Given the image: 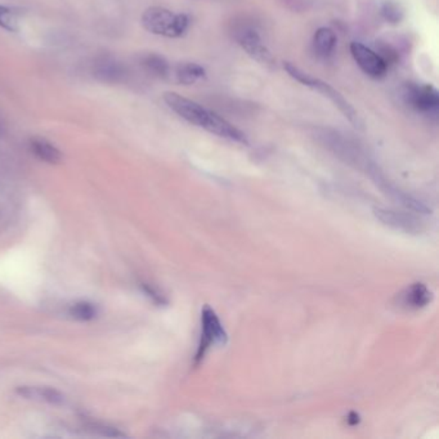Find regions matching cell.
<instances>
[{"mask_svg": "<svg viewBox=\"0 0 439 439\" xmlns=\"http://www.w3.org/2000/svg\"><path fill=\"white\" fill-rule=\"evenodd\" d=\"M142 289H144V293L150 297H153V302L157 303V304H165L166 303V299L164 297L163 294L155 289L153 285H148V284H142Z\"/></svg>", "mask_w": 439, "mask_h": 439, "instance_id": "19", "label": "cell"}, {"mask_svg": "<svg viewBox=\"0 0 439 439\" xmlns=\"http://www.w3.org/2000/svg\"><path fill=\"white\" fill-rule=\"evenodd\" d=\"M21 397L28 400H39L52 404H64L65 396L53 388H35V387H19L17 389Z\"/></svg>", "mask_w": 439, "mask_h": 439, "instance_id": "12", "label": "cell"}, {"mask_svg": "<svg viewBox=\"0 0 439 439\" xmlns=\"http://www.w3.org/2000/svg\"><path fill=\"white\" fill-rule=\"evenodd\" d=\"M0 26L8 31H17L19 22L16 12L7 7H0Z\"/></svg>", "mask_w": 439, "mask_h": 439, "instance_id": "18", "label": "cell"}, {"mask_svg": "<svg viewBox=\"0 0 439 439\" xmlns=\"http://www.w3.org/2000/svg\"><path fill=\"white\" fill-rule=\"evenodd\" d=\"M336 43V34L330 28H320L313 35V49L318 57H331L334 55Z\"/></svg>", "mask_w": 439, "mask_h": 439, "instance_id": "11", "label": "cell"}, {"mask_svg": "<svg viewBox=\"0 0 439 439\" xmlns=\"http://www.w3.org/2000/svg\"><path fill=\"white\" fill-rule=\"evenodd\" d=\"M206 77L205 68L196 62H181L175 67L177 81L182 86H192Z\"/></svg>", "mask_w": 439, "mask_h": 439, "instance_id": "13", "label": "cell"}, {"mask_svg": "<svg viewBox=\"0 0 439 439\" xmlns=\"http://www.w3.org/2000/svg\"><path fill=\"white\" fill-rule=\"evenodd\" d=\"M142 26L153 35L177 39L186 35L191 19L184 13H174L163 7H151L142 14Z\"/></svg>", "mask_w": 439, "mask_h": 439, "instance_id": "2", "label": "cell"}, {"mask_svg": "<svg viewBox=\"0 0 439 439\" xmlns=\"http://www.w3.org/2000/svg\"><path fill=\"white\" fill-rule=\"evenodd\" d=\"M375 217L380 220L382 224L402 231L404 233L418 235L424 231V223L415 215L404 211L378 208L375 209Z\"/></svg>", "mask_w": 439, "mask_h": 439, "instance_id": "8", "label": "cell"}, {"mask_svg": "<svg viewBox=\"0 0 439 439\" xmlns=\"http://www.w3.org/2000/svg\"><path fill=\"white\" fill-rule=\"evenodd\" d=\"M403 97L406 104L418 113L431 115L438 111V90L430 84L409 83L404 86Z\"/></svg>", "mask_w": 439, "mask_h": 439, "instance_id": "6", "label": "cell"}, {"mask_svg": "<svg viewBox=\"0 0 439 439\" xmlns=\"http://www.w3.org/2000/svg\"><path fill=\"white\" fill-rule=\"evenodd\" d=\"M431 300V293L424 284H413L400 297L402 306L409 309H419L428 306Z\"/></svg>", "mask_w": 439, "mask_h": 439, "instance_id": "10", "label": "cell"}, {"mask_svg": "<svg viewBox=\"0 0 439 439\" xmlns=\"http://www.w3.org/2000/svg\"><path fill=\"white\" fill-rule=\"evenodd\" d=\"M382 19H385L387 22L393 23V25H397L400 23L403 16H404V10L402 8L401 6L396 1H391V0H387L382 7Z\"/></svg>", "mask_w": 439, "mask_h": 439, "instance_id": "16", "label": "cell"}, {"mask_svg": "<svg viewBox=\"0 0 439 439\" xmlns=\"http://www.w3.org/2000/svg\"><path fill=\"white\" fill-rule=\"evenodd\" d=\"M93 75L97 80L107 84H119L128 75L124 65L114 58L101 57L93 67Z\"/></svg>", "mask_w": 439, "mask_h": 439, "instance_id": "9", "label": "cell"}, {"mask_svg": "<svg viewBox=\"0 0 439 439\" xmlns=\"http://www.w3.org/2000/svg\"><path fill=\"white\" fill-rule=\"evenodd\" d=\"M233 38L240 47L246 52V55L260 65L269 68L276 66V59L272 52L268 49L258 31L253 26L240 25L233 31Z\"/></svg>", "mask_w": 439, "mask_h": 439, "instance_id": "4", "label": "cell"}, {"mask_svg": "<svg viewBox=\"0 0 439 439\" xmlns=\"http://www.w3.org/2000/svg\"><path fill=\"white\" fill-rule=\"evenodd\" d=\"M284 68L287 72V75L293 77L296 81H299L302 86H308L313 90H317L318 93H321L322 96L329 98L331 101V104L338 107V110L344 115V117L351 121L354 126H360V117L357 111L354 110L353 106L351 105L345 98H344L335 88L330 86L329 83H326L324 80L318 79V77L309 75L306 71H303L302 68L295 66L291 62H284Z\"/></svg>", "mask_w": 439, "mask_h": 439, "instance_id": "3", "label": "cell"}, {"mask_svg": "<svg viewBox=\"0 0 439 439\" xmlns=\"http://www.w3.org/2000/svg\"><path fill=\"white\" fill-rule=\"evenodd\" d=\"M349 50L357 66L360 67L367 77L382 79L387 75L389 65L378 52L360 41H352L349 46Z\"/></svg>", "mask_w": 439, "mask_h": 439, "instance_id": "7", "label": "cell"}, {"mask_svg": "<svg viewBox=\"0 0 439 439\" xmlns=\"http://www.w3.org/2000/svg\"><path fill=\"white\" fill-rule=\"evenodd\" d=\"M163 98L166 106L187 123L231 142L248 144L246 134L209 108L175 92H166Z\"/></svg>", "mask_w": 439, "mask_h": 439, "instance_id": "1", "label": "cell"}, {"mask_svg": "<svg viewBox=\"0 0 439 439\" xmlns=\"http://www.w3.org/2000/svg\"><path fill=\"white\" fill-rule=\"evenodd\" d=\"M141 64L150 74H153V77L166 79L170 75V65L168 59L157 53H150L144 56Z\"/></svg>", "mask_w": 439, "mask_h": 439, "instance_id": "15", "label": "cell"}, {"mask_svg": "<svg viewBox=\"0 0 439 439\" xmlns=\"http://www.w3.org/2000/svg\"><path fill=\"white\" fill-rule=\"evenodd\" d=\"M1 134H3V125L0 123V137H1Z\"/></svg>", "mask_w": 439, "mask_h": 439, "instance_id": "20", "label": "cell"}, {"mask_svg": "<svg viewBox=\"0 0 439 439\" xmlns=\"http://www.w3.org/2000/svg\"><path fill=\"white\" fill-rule=\"evenodd\" d=\"M30 148L41 162H46L48 164H58L62 160V153H59L57 147L49 144L47 139H43V138L31 139Z\"/></svg>", "mask_w": 439, "mask_h": 439, "instance_id": "14", "label": "cell"}, {"mask_svg": "<svg viewBox=\"0 0 439 439\" xmlns=\"http://www.w3.org/2000/svg\"><path fill=\"white\" fill-rule=\"evenodd\" d=\"M228 340V335L220 324L218 315L206 306L201 312V340L196 354V363L201 362L206 352L213 345H224Z\"/></svg>", "mask_w": 439, "mask_h": 439, "instance_id": "5", "label": "cell"}, {"mask_svg": "<svg viewBox=\"0 0 439 439\" xmlns=\"http://www.w3.org/2000/svg\"><path fill=\"white\" fill-rule=\"evenodd\" d=\"M70 315L79 321H90L97 315L96 306L88 302H79L70 308Z\"/></svg>", "mask_w": 439, "mask_h": 439, "instance_id": "17", "label": "cell"}]
</instances>
